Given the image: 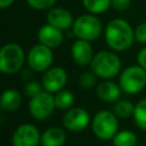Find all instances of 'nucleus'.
I'll use <instances>...</instances> for the list:
<instances>
[{
	"mask_svg": "<svg viewBox=\"0 0 146 146\" xmlns=\"http://www.w3.org/2000/svg\"><path fill=\"white\" fill-rule=\"evenodd\" d=\"M131 0H111V6L116 10H125L130 7Z\"/></svg>",
	"mask_w": 146,
	"mask_h": 146,
	"instance_id": "bb28decb",
	"label": "nucleus"
},
{
	"mask_svg": "<svg viewBox=\"0 0 146 146\" xmlns=\"http://www.w3.org/2000/svg\"><path fill=\"white\" fill-rule=\"evenodd\" d=\"M66 82H67V73L60 66H54L47 70L43 73L41 80L43 89L54 95L63 90Z\"/></svg>",
	"mask_w": 146,
	"mask_h": 146,
	"instance_id": "9b49d317",
	"label": "nucleus"
},
{
	"mask_svg": "<svg viewBox=\"0 0 146 146\" xmlns=\"http://www.w3.org/2000/svg\"><path fill=\"white\" fill-rule=\"evenodd\" d=\"M121 88L117 83L110 81V80H104L100 83L97 84L96 88V95L97 97L105 102V103H115L119 100L121 96Z\"/></svg>",
	"mask_w": 146,
	"mask_h": 146,
	"instance_id": "2eb2a0df",
	"label": "nucleus"
},
{
	"mask_svg": "<svg viewBox=\"0 0 146 146\" xmlns=\"http://www.w3.org/2000/svg\"><path fill=\"white\" fill-rule=\"evenodd\" d=\"M38 39L41 44L50 49H54L62 44L64 36H63V32L57 27L50 24H44L38 31Z\"/></svg>",
	"mask_w": 146,
	"mask_h": 146,
	"instance_id": "ddd939ff",
	"label": "nucleus"
},
{
	"mask_svg": "<svg viewBox=\"0 0 146 146\" xmlns=\"http://www.w3.org/2000/svg\"><path fill=\"white\" fill-rule=\"evenodd\" d=\"M119 86L128 95H136L146 87V70L139 65H132L120 74Z\"/></svg>",
	"mask_w": 146,
	"mask_h": 146,
	"instance_id": "39448f33",
	"label": "nucleus"
},
{
	"mask_svg": "<svg viewBox=\"0 0 146 146\" xmlns=\"http://www.w3.org/2000/svg\"><path fill=\"white\" fill-rule=\"evenodd\" d=\"M91 129L94 135L102 140L113 139L119 132L117 116L107 110L99 111L91 120Z\"/></svg>",
	"mask_w": 146,
	"mask_h": 146,
	"instance_id": "7ed1b4c3",
	"label": "nucleus"
},
{
	"mask_svg": "<svg viewBox=\"0 0 146 146\" xmlns=\"http://www.w3.org/2000/svg\"><path fill=\"white\" fill-rule=\"evenodd\" d=\"M27 5L36 10H46L51 9L56 2V0H26Z\"/></svg>",
	"mask_w": 146,
	"mask_h": 146,
	"instance_id": "393cba45",
	"label": "nucleus"
},
{
	"mask_svg": "<svg viewBox=\"0 0 146 146\" xmlns=\"http://www.w3.org/2000/svg\"><path fill=\"white\" fill-rule=\"evenodd\" d=\"M133 121L136 125L146 131V98L139 100L135 105V112H133Z\"/></svg>",
	"mask_w": 146,
	"mask_h": 146,
	"instance_id": "412c9836",
	"label": "nucleus"
},
{
	"mask_svg": "<svg viewBox=\"0 0 146 146\" xmlns=\"http://www.w3.org/2000/svg\"><path fill=\"white\" fill-rule=\"evenodd\" d=\"M62 122L65 129L73 132H80L90 124L91 119L89 112L86 108L72 107L65 112Z\"/></svg>",
	"mask_w": 146,
	"mask_h": 146,
	"instance_id": "1a4fd4ad",
	"label": "nucleus"
},
{
	"mask_svg": "<svg viewBox=\"0 0 146 146\" xmlns=\"http://www.w3.org/2000/svg\"><path fill=\"white\" fill-rule=\"evenodd\" d=\"M71 55L73 60L80 66H86L88 64L90 65L95 56L90 42L81 39H78L73 42L71 47Z\"/></svg>",
	"mask_w": 146,
	"mask_h": 146,
	"instance_id": "f8f14e48",
	"label": "nucleus"
},
{
	"mask_svg": "<svg viewBox=\"0 0 146 146\" xmlns=\"http://www.w3.org/2000/svg\"><path fill=\"white\" fill-rule=\"evenodd\" d=\"M11 144L13 146H39L41 144V135L34 124L23 123L15 129Z\"/></svg>",
	"mask_w": 146,
	"mask_h": 146,
	"instance_id": "9d476101",
	"label": "nucleus"
},
{
	"mask_svg": "<svg viewBox=\"0 0 146 146\" xmlns=\"http://www.w3.org/2000/svg\"><path fill=\"white\" fill-rule=\"evenodd\" d=\"M54 62L52 49L38 43L34 44L27 54V65L34 72H46Z\"/></svg>",
	"mask_w": 146,
	"mask_h": 146,
	"instance_id": "6e6552de",
	"label": "nucleus"
},
{
	"mask_svg": "<svg viewBox=\"0 0 146 146\" xmlns=\"http://www.w3.org/2000/svg\"><path fill=\"white\" fill-rule=\"evenodd\" d=\"M47 22L48 24L57 27L58 30H67L68 27L73 26V16L72 14L64 8L60 7H52L47 13Z\"/></svg>",
	"mask_w": 146,
	"mask_h": 146,
	"instance_id": "4468645a",
	"label": "nucleus"
},
{
	"mask_svg": "<svg viewBox=\"0 0 146 146\" xmlns=\"http://www.w3.org/2000/svg\"><path fill=\"white\" fill-rule=\"evenodd\" d=\"M97 78L98 76L91 70L86 71L79 76V86L83 89H90L97 83Z\"/></svg>",
	"mask_w": 146,
	"mask_h": 146,
	"instance_id": "5701e85b",
	"label": "nucleus"
},
{
	"mask_svg": "<svg viewBox=\"0 0 146 146\" xmlns=\"http://www.w3.org/2000/svg\"><path fill=\"white\" fill-rule=\"evenodd\" d=\"M22 103V95L16 89H7L0 98V106L5 112H15Z\"/></svg>",
	"mask_w": 146,
	"mask_h": 146,
	"instance_id": "f3484780",
	"label": "nucleus"
},
{
	"mask_svg": "<svg viewBox=\"0 0 146 146\" xmlns=\"http://www.w3.org/2000/svg\"><path fill=\"white\" fill-rule=\"evenodd\" d=\"M56 108L55 105V96L46 90L36 95L35 97L30 99L29 111L33 119L38 121L47 120Z\"/></svg>",
	"mask_w": 146,
	"mask_h": 146,
	"instance_id": "0eeeda50",
	"label": "nucleus"
},
{
	"mask_svg": "<svg viewBox=\"0 0 146 146\" xmlns=\"http://www.w3.org/2000/svg\"><path fill=\"white\" fill-rule=\"evenodd\" d=\"M113 146H136L137 136L130 130H119V132L112 139Z\"/></svg>",
	"mask_w": 146,
	"mask_h": 146,
	"instance_id": "6ab92c4d",
	"label": "nucleus"
},
{
	"mask_svg": "<svg viewBox=\"0 0 146 146\" xmlns=\"http://www.w3.org/2000/svg\"><path fill=\"white\" fill-rule=\"evenodd\" d=\"M84 8L90 14H102L111 6V0H82Z\"/></svg>",
	"mask_w": 146,
	"mask_h": 146,
	"instance_id": "4be33fe9",
	"label": "nucleus"
},
{
	"mask_svg": "<svg viewBox=\"0 0 146 146\" xmlns=\"http://www.w3.org/2000/svg\"><path fill=\"white\" fill-rule=\"evenodd\" d=\"M133 40L135 30L127 21L115 18L106 25L105 41L111 49L115 51H124L131 47Z\"/></svg>",
	"mask_w": 146,
	"mask_h": 146,
	"instance_id": "f257e3e1",
	"label": "nucleus"
},
{
	"mask_svg": "<svg viewBox=\"0 0 146 146\" xmlns=\"http://www.w3.org/2000/svg\"><path fill=\"white\" fill-rule=\"evenodd\" d=\"M25 60L23 48L15 42L6 43L0 50V71L3 74L17 73Z\"/></svg>",
	"mask_w": 146,
	"mask_h": 146,
	"instance_id": "20e7f679",
	"label": "nucleus"
},
{
	"mask_svg": "<svg viewBox=\"0 0 146 146\" xmlns=\"http://www.w3.org/2000/svg\"><path fill=\"white\" fill-rule=\"evenodd\" d=\"M44 89H43V86L42 83L38 82V81H30L27 82L25 86H24V94L26 96H29L30 98H33L35 97L36 95H39L40 92H42Z\"/></svg>",
	"mask_w": 146,
	"mask_h": 146,
	"instance_id": "b1692460",
	"label": "nucleus"
},
{
	"mask_svg": "<svg viewBox=\"0 0 146 146\" xmlns=\"http://www.w3.org/2000/svg\"><path fill=\"white\" fill-rule=\"evenodd\" d=\"M135 40L139 43L146 44V22L140 23L135 29Z\"/></svg>",
	"mask_w": 146,
	"mask_h": 146,
	"instance_id": "a878e982",
	"label": "nucleus"
},
{
	"mask_svg": "<svg viewBox=\"0 0 146 146\" xmlns=\"http://www.w3.org/2000/svg\"><path fill=\"white\" fill-rule=\"evenodd\" d=\"M137 63L144 70H146V47L141 48L137 55Z\"/></svg>",
	"mask_w": 146,
	"mask_h": 146,
	"instance_id": "cd10ccee",
	"label": "nucleus"
},
{
	"mask_svg": "<svg viewBox=\"0 0 146 146\" xmlns=\"http://www.w3.org/2000/svg\"><path fill=\"white\" fill-rule=\"evenodd\" d=\"M112 112L117 116V119H128L130 116H133L135 105L127 99H120L114 103Z\"/></svg>",
	"mask_w": 146,
	"mask_h": 146,
	"instance_id": "a211bd4d",
	"label": "nucleus"
},
{
	"mask_svg": "<svg viewBox=\"0 0 146 146\" xmlns=\"http://www.w3.org/2000/svg\"><path fill=\"white\" fill-rule=\"evenodd\" d=\"M65 140L66 133L59 127H50L41 135V146H63Z\"/></svg>",
	"mask_w": 146,
	"mask_h": 146,
	"instance_id": "dca6fc26",
	"label": "nucleus"
},
{
	"mask_svg": "<svg viewBox=\"0 0 146 146\" xmlns=\"http://www.w3.org/2000/svg\"><path fill=\"white\" fill-rule=\"evenodd\" d=\"M14 1L15 0H0V8L1 9H6V8L10 7Z\"/></svg>",
	"mask_w": 146,
	"mask_h": 146,
	"instance_id": "c85d7f7f",
	"label": "nucleus"
},
{
	"mask_svg": "<svg viewBox=\"0 0 146 146\" xmlns=\"http://www.w3.org/2000/svg\"><path fill=\"white\" fill-rule=\"evenodd\" d=\"M121 66L122 63L120 57L113 51L108 50H102L95 54L90 63L91 71L98 78H102L104 80H108L116 76L121 71Z\"/></svg>",
	"mask_w": 146,
	"mask_h": 146,
	"instance_id": "f03ea898",
	"label": "nucleus"
},
{
	"mask_svg": "<svg viewBox=\"0 0 146 146\" xmlns=\"http://www.w3.org/2000/svg\"><path fill=\"white\" fill-rule=\"evenodd\" d=\"M73 33L78 39L86 41H94L99 38L102 33V23L92 14L80 15L74 19Z\"/></svg>",
	"mask_w": 146,
	"mask_h": 146,
	"instance_id": "423d86ee",
	"label": "nucleus"
},
{
	"mask_svg": "<svg viewBox=\"0 0 146 146\" xmlns=\"http://www.w3.org/2000/svg\"><path fill=\"white\" fill-rule=\"evenodd\" d=\"M55 105H56V108L58 110H70L72 108L73 104H74V95L70 91V90H66V89H63L58 92H56L55 95Z\"/></svg>",
	"mask_w": 146,
	"mask_h": 146,
	"instance_id": "aec40b11",
	"label": "nucleus"
}]
</instances>
